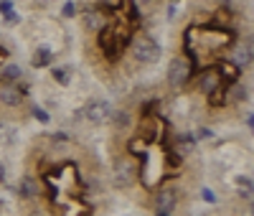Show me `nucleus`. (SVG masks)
<instances>
[{
    "instance_id": "nucleus-1",
    "label": "nucleus",
    "mask_w": 254,
    "mask_h": 216,
    "mask_svg": "<svg viewBox=\"0 0 254 216\" xmlns=\"http://www.w3.org/2000/svg\"><path fill=\"white\" fill-rule=\"evenodd\" d=\"M132 56L137 64H155L160 59V43L150 36H137L130 46Z\"/></svg>"
},
{
    "instance_id": "nucleus-2",
    "label": "nucleus",
    "mask_w": 254,
    "mask_h": 216,
    "mask_svg": "<svg viewBox=\"0 0 254 216\" xmlns=\"http://www.w3.org/2000/svg\"><path fill=\"white\" fill-rule=\"evenodd\" d=\"M190 76V64L183 59V56H176L171 64H168V84H171V89H183L186 81Z\"/></svg>"
},
{
    "instance_id": "nucleus-3",
    "label": "nucleus",
    "mask_w": 254,
    "mask_h": 216,
    "mask_svg": "<svg viewBox=\"0 0 254 216\" xmlns=\"http://www.w3.org/2000/svg\"><path fill=\"white\" fill-rule=\"evenodd\" d=\"M84 117H87L92 125H102V122H110L112 117V104L107 99H89L84 104Z\"/></svg>"
},
{
    "instance_id": "nucleus-4",
    "label": "nucleus",
    "mask_w": 254,
    "mask_h": 216,
    "mask_svg": "<svg viewBox=\"0 0 254 216\" xmlns=\"http://www.w3.org/2000/svg\"><path fill=\"white\" fill-rule=\"evenodd\" d=\"M135 178H137V165L130 158H120L115 163V176H112L115 186L117 188H130L135 183Z\"/></svg>"
},
{
    "instance_id": "nucleus-5",
    "label": "nucleus",
    "mask_w": 254,
    "mask_h": 216,
    "mask_svg": "<svg viewBox=\"0 0 254 216\" xmlns=\"http://www.w3.org/2000/svg\"><path fill=\"white\" fill-rule=\"evenodd\" d=\"M153 204H155V211L160 214H171L178 204V191L173 186H163L155 191V196H153Z\"/></svg>"
},
{
    "instance_id": "nucleus-6",
    "label": "nucleus",
    "mask_w": 254,
    "mask_h": 216,
    "mask_svg": "<svg viewBox=\"0 0 254 216\" xmlns=\"http://www.w3.org/2000/svg\"><path fill=\"white\" fill-rule=\"evenodd\" d=\"M198 89H201L203 94H214L216 89H221V72L206 69V72L201 74V79H198Z\"/></svg>"
},
{
    "instance_id": "nucleus-7",
    "label": "nucleus",
    "mask_w": 254,
    "mask_h": 216,
    "mask_svg": "<svg viewBox=\"0 0 254 216\" xmlns=\"http://www.w3.org/2000/svg\"><path fill=\"white\" fill-rule=\"evenodd\" d=\"M38 191H41V188H38V181H36L33 176H23V178L18 181V186L13 188L15 196H18V199H26V201H28V199H36Z\"/></svg>"
},
{
    "instance_id": "nucleus-8",
    "label": "nucleus",
    "mask_w": 254,
    "mask_h": 216,
    "mask_svg": "<svg viewBox=\"0 0 254 216\" xmlns=\"http://www.w3.org/2000/svg\"><path fill=\"white\" fill-rule=\"evenodd\" d=\"M81 26H84V31H89V33H99L104 28V15L99 10H94V8H87L81 13Z\"/></svg>"
},
{
    "instance_id": "nucleus-9",
    "label": "nucleus",
    "mask_w": 254,
    "mask_h": 216,
    "mask_svg": "<svg viewBox=\"0 0 254 216\" xmlns=\"http://www.w3.org/2000/svg\"><path fill=\"white\" fill-rule=\"evenodd\" d=\"M0 102H3L5 107H18L20 102H23V92L18 89L15 84H0Z\"/></svg>"
},
{
    "instance_id": "nucleus-10",
    "label": "nucleus",
    "mask_w": 254,
    "mask_h": 216,
    "mask_svg": "<svg viewBox=\"0 0 254 216\" xmlns=\"http://www.w3.org/2000/svg\"><path fill=\"white\" fill-rule=\"evenodd\" d=\"M51 61H54V51H51L49 43H41V46L33 51V56H31L33 69H46V67H51Z\"/></svg>"
},
{
    "instance_id": "nucleus-11",
    "label": "nucleus",
    "mask_w": 254,
    "mask_h": 216,
    "mask_svg": "<svg viewBox=\"0 0 254 216\" xmlns=\"http://www.w3.org/2000/svg\"><path fill=\"white\" fill-rule=\"evenodd\" d=\"M234 67L237 69H249L252 67V38H247L244 46L234 51Z\"/></svg>"
},
{
    "instance_id": "nucleus-12",
    "label": "nucleus",
    "mask_w": 254,
    "mask_h": 216,
    "mask_svg": "<svg viewBox=\"0 0 254 216\" xmlns=\"http://www.w3.org/2000/svg\"><path fill=\"white\" fill-rule=\"evenodd\" d=\"M51 76H54L56 84L69 86V84H71V67H69V64H59V67L51 69Z\"/></svg>"
},
{
    "instance_id": "nucleus-13",
    "label": "nucleus",
    "mask_w": 254,
    "mask_h": 216,
    "mask_svg": "<svg viewBox=\"0 0 254 216\" xmlns=\"http://www.w3.org/2000/svg\"><path fill=\"white\" fill-rule=\"evenodd\" d=\"M99 49H104L107 56H115V36H112V28L104 26L99 31Z\"/></svg>"
},
{
    "instance_id": "nucleus-14",
    "label": "nucleus",
    "mask_w": 254,
    "mask_h": 216,
    "mask_svg": "<svg viewBox=\"0 0 254 216\" xmlns=\"http://www.w3.org/2000/svg\"><path fill=\"white\" fill-rule=\"evenodd\" d=\"M226 99L229 102H234V104H244L247 99H249V86H244V84H234L231 89L226 92Z\"/></svg>"
},
{
    "instance_id": "nucleus-15",
    "label": "nucleus",
    "mask_w": 254,
    "mask_h": 216,
    "mask_svg": "<svg viewBox=\"0 0 254 216\" xmlns=\"http://www.w3.org/2000/svg\"><path fill=\"white\" fill-rule=\"evenodd\" d=\"M0 76H3L5 84H13V81H20V79H23V69H20L18 64H8V67H3Z\"/></svg>"
},
{
    "instance_id": "nucleus-16",
    "label": "nucleus",
    "mask_w": 254,
    "mask_h": 216,
    "mask_svg": "<svg viewBox=\"0 0 254 216\" xmlns=\"http://www.w3.org/2000/svg\"><path fill=\"white\" fill-rule=\"evenodd\" d=\"M237 191H239V196L242 199H252V191H254V183L249 176H237Z\"/></svg>"
},
{
    "instance_id": "nucleus-17",
    "label": "nucleus",
    "mask_w": 254,
    "mask_h": 216,
    "mask_svg": "<svg viewBox=\"0 0 254 216\" xmlns=\"http://www.w3.org/2000/svg\"><path fill=\"white\" fill-rule=\"evenodd\" d=\"M112 125H115V130H125L127 125H130V112L127 110H112Z\"/></svg>"
},
{
    "instance_id": "nucleus-18",
    "label": "nucleus",
    "mask_w": 254,
    "mask_h": 216,
    "mask_svg": "<svg viewBox=\"0 0 254 216\" xmlns=\"http://www.w3.org/2000/svg\"><path fill=\"white\" fill-rule=\"evenodd\" d=\"M13 143H15V127L0 125V145H3V147H10Z\"/></svg>"
},
{
    "instance_id": "nucleus-19",
    "label": "nucleus",
    "mask_w": 254,
    "mask_h": 216,
    "mask_svg": "<svg viewBox=\"0 0 254 216\" xmlns=\"http://www.w3.org/2000/svg\"><path fill=\"white\" fill-rule=\"evenodd\" d=\"M193 147H196V138L193 135H186V138L178 140V153H183V155H188Z\"/></svg>"
},
{
    "instance_id": "nucleus-20",
    "label": "nucleus",
    "mask_w": 254,
    "mask_h": 216,
    "mask_svg": "<svg viewBox=\"0 0 254 216\" xmlns=\"http://www.w3.org/2000/svg\"><path fill=\"white\" fill-rule=\"evenodd\" d=\"M33 117H36L41 125H49V122H51V115L44 110V107H33Z\"/></svg>"
},
{
    "instance_id": "nucleus-21",
    "label": "nucleus",
    "mask_w": 254,
    "mask_h": 216,
    "mask_svg": "<svg viewBox=\"0 0 254 216\" xmlns=\"http://www.w3.org/2000/svg\"><path fill=\"white\" fill-rule=\"evenodd\" d=\"M0 13H3L8 20H15V13H13V3H10V0H0Z\"/></svg>"
},
{
    "instance_id": "nucleus-22",
    "label": "nucleus",
    "mask_w": 254,
    "mask_h": 216,
    "mask_svg": "<svg viewBox=\"0 0 254 216\" xmlns=\"http://www.w3.org/2000/svg\"><path fill=\"white\" fill-rule=\"evenodd\" d=\"M61 15H64V18H74V15H76V3H74V0H66V3H64Z\"/></svg>"
},
{
    "instance_id": "nucleus-23",
    "label": "nucleus",
    "mask_w": 254,
    "mask_h": 216,
    "mask_svg": "<svg viewBox=\"0 0 254 216\" xmlns=\"http://www.w3.org/2000/svg\"><path fill=\"white\" fill-rule=\"evenodd\" d=\"M130 153H132V155H140V153H145V140H140V138L130 140Z\"/></svg>"
},
{
    "instance_id": "nucleus-24",
    "label": "nucleus",
    "mask_w": 254,
    "mask_h": 216,
    "mask_svg": "<svg viewBox=\"0 0 254 216\" xmlns=\"http://www.w3.org/2000/svg\"><path fill=\"white\" fill-rule=\"evenodd\" d=\"M211 138H214V130H208V127H198L196 140H211Z\"/></svg>"
},
{
    "instance_id": "nucleus-25",
    "label": "nucleus",
    "mask_w": 254,
    "mask_h": 216,
    "mask_svg": "<svg viewBox=\"0 0 254 216\" xmlns=\"http://www.w3.org/2000/svg\"><path fill=\"white\" fill-rule=\"evenodd\" d=\"M201 199L208 201V204H216V196H214V191H211V188H201Z\"/></svg>"
},
{
    "instance_id": "nucleus-26",
    "label": "nucleus",
    "mask_w": 254,
    "mask_h": 216,
    "mask_svg": "<svg viewBox=\"0 0 254 216\" xmlns=\"http://www.w3.org/2000/svg\"><path fill=\"white\" fill-rule=\"evenodd\" d=\"M0 183H8V165L0 160Z\"/></svg>"
},
{
    "instance_id": "nucleus-27",
    "label": "nucleus",
    "mask_w": 254,
    "mask_h": 216,
    "mask_svg": "<svg viewBox=\"0 0 254 216\" xmlns=\"http://www.w3.org/2000/svg\"><path fill=\"white\" fill-rule=\"evenodd\" d=\"M244 125H247L249 130L254 127V115H252V112H247V117H244Z\"/></svg>"
},
{
    "instance_id": "nucleus-28",
    "label": "nucleus",
    "mask_w": 254,
    "mask_h": 216,
    "mask_svg": "<svg viewBox=\"0 0 254 216\" xmlns=\"http://www.w3.org/2000/svg\"><path fill=\"white\" fill-rule=\"evenodd\" d=\"M135 3H137V5H150L153 0H135Z\"/></svg>"
},
{
    "instance_id": "nucleus-29",
    "label": "nucleus",
    "mask_w": 254,
    "mask_h": 216,
    "mask_svg": "<svg viewBox=\"0 0 254 216\" xmlns=\"http://www.w3.org/2000/svg\"><path fill=\"white\" fill-rule=\"evenodd\" d=\"M155 214H158V216H171V214H160V211H155Z\"/></svg>"
}]
</instances>
